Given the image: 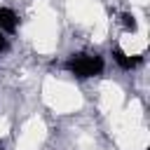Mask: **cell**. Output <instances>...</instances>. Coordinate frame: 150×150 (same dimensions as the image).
<instances>
[{
    "instance_id": "obj_3",
    "label": "cell",
    "mask_w": 150,
    "mask_h": 150,
    "mask_svg": "<svg viewBox=\"0 0 150 150\" xmlns=\"http://www.w3.org/2000/svg\"><path fill=\"white\" fill-rule=\"evenodd\" d=\"M112 59H115V63H117L122 70H131V68H136V66L143 61V56H134V59H131V56H127L120 47H115V49H112Z\"/></svg>"
},
{
    "instance_id": "obj_5",
    "label": "cell",
    "mask_w": 150,
    "mask_h": 150,
    "mask_svg": "<svg viewBox=\"0 0 150 150\" xmlns=\"http://www.w3.org/2000/svg\"><path fill=\"white\" fill-rule=\"evenodd\" d=\"M7 49V38H5V33L0 30V52H5Z\"/></svg>"
},
{
    "instance_id": "obj_2",
    "label": "cell",
    "mask_w": 150,
    "mask_h": 150,
    "mask_svg": "<svg viewBox=\"0 0 150 150\" xmlns=\"http://www.w3.org/2000/svg\"><path fill=\"white\" fill-rule=\"evenodd\" d=\"M19 26V16L9 7H0V30L2 33H14Z\"/></svg>"
},
{
    "instance_id": "obj_1",
    "label": "cell",
    "mask_w": 150,
    "mask_h": 150,
    "mask_svg": "<svg viewBox=\"0 0 150 150\" xmlns=\"http://www.w3.org/2000/svg\"><path fill=\"white\" fill-rule=\"evenodd\" d=\"M66 68L75 75V77H94L103 73V59L98 54H73L66 61Z\"/></svg>"
},
{
    "instance_id": "obj_4",
    "label": "cell",
    "mask_w": 150,
    "mask_h": 150,
    "mask_svg": "<svg viewBox=\"0 0 150 150\" xmlns=\"http://www.w3.org/2000/svg\"><path fill=\"white\" fill-rule=\"evenodd\" d=\"M122 23H124V28H127V30H131V33L138 28V23H136L134 14H129V12H124V14H122Z\"/></svg>"
}]
</instances>
